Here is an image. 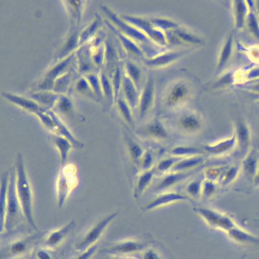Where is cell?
Wrapping results in <instances>:
<instances>
[{
  "label": "cell",
  "instance_id": "57",
  "mask_svg": "<svg viewBox=\"0 0 259 259\" xmlns=\"http://www.w3.org/2000/svg\"><path fill=\"white\" fill-rule=\"evenodd\" d=\"M225 167H212L205 172L206 180L214 182L218 181L219 177Z\"/></svg>",
  "mask_w": 259,
  "mask_h": 259
},
{
  "label": "cell",
  "instance_id": "52",
  "mask_svg": "<svg viewBox=\"0 0 259 259\" xmlns=\"http://www.w3.org/2000/svg\"><path fill=\"white\" fill-rule=\"evenodd\" d=\"M181 158L173 156L171 158L164 159L159 162L157 166L158 170L164 172L170 170L176 163Z\"/></svg>",
  "mask_w": 259,
  "mask_h": 259
},
{
  "label": "cell",
  "instance_id": "24",
  "mask_svg": "<svg viewBox=\"0 0 259 259\" xmlns=\"http://www.w3.org/2000/svg\"><path fill=\"white\" fill-rule=\"evenodd\" d=\"M61 95L52 91H37L31 94L30 98L48 110L56 103Z\"/></svg>",
  "mask_w": 259,
  "mask_h": 259
},
{
  "label": "cell",
  "instance_id": "27",
  "mask_svg": "<svg viewBox=\"0 0 259 259\" xmlns=\"http://www.w3.org/2000/svg\"><path fill=\"white\" fill-rule=\"evenodd\" d=\"M49 139L58 150L62 166L66 164L69 151L73 147L71 142L67 139L55 134L51 135Z\"/></svg>",
  "mask_w": 259,
  "mask_h": 259
},
{
  "label": "cell",
  "instance_id": "26",
  "mask_svg": "<svg viewBox=\"0 0 259 259\" xmlns=\"http://www.w3.org/2000/svg\"><path fill=\"white\" fill-rule=\"evenodd\" d=\"M204 160L201 155L181 158L173 166L170 171L171 172L188 171L201 165L204 162Z\"/></svg>",
  "mask_w": 259,
  "mask_h": 259
},
{
  "label": "cell",
  "instance_id": "29",
  "mask_svg": "<svg viewBox=\"0 0 259 259\" xmlns=\"http://www.w3.org/2000/svg\"><path fill=\"white\" fill-rule=\"evenodd\" d=\"M101 18L98 14H95L94 20L79 33V46L90 40L97 33L102 25Z\"/></svg>",
  "mask_w": 259,
  "mask_h": 259
},
{
  "label": "cell",
  "instance_id": "4",
  "mask_svg": "<svg viewBox=\"0 0 259 259\" xmlns=\"http://www.w3.org/2000/svg\"><path fill=\"white\" fill-rule=\"evenodd\" d=\"M9 171L6 212L3 226L0 229L1 233L11 231L24 219L16 192L15 166L11 167Z\"/></svg>",
  "mask_w": 259,
  "mask_h": 259
},
{
  "label": "cell",
  "instance_id": "42",
  "mask_svg": "<svg viewBox=\"0 0 259 259\" xmlns=\"http://www.w3.org/2000/svg\"><path fill=\"white\" fill-rule=\"evenodd\" d=\"M239 170L240 167L238 165H232L225 167L219 177L218 181L222 185H227L235 180Z\"/></svg>",
  "mask_w": 259,
  "mask_h": 259
},
{
  "label": "cell",
  "instance_id": "34",
  "mask_svg": "<svg viewBox=\"0 0 259 259\" xmlns=\"http://www.w3.org/2000/svg\"><path fill=\"white\" fill-rule=\"evenodd\" d=\"M116 101L121 116L129 126L134 128L135 126V119L132 108L124 98H118Z\"/></svg>",
  "mask_w": 259,
  "mask_h": 259
},
{
  "label": "cell",
  "instance_id": "36",
  "mask_svg": "<svg viewBox=\"0 0 259 259\" xmlns=\"http://www.w3.org/2000/svg\"><path fill=\"white\" fill-rule=\"evenodd\" d=\"M103 97H105L109 105L115 101L114 92L111 80L104 71H100L99 74Z\"/></svg>",
  "mask_w": 259,
  "mask_h": 259
},
{
  "label": "cell",
  "instance_id": "45",
  "mask_svg": "<svg viewBox=\"0 0 259 259\" xmlns=\"http://www.w3.org/2000/svg\"><path fill=\"white\" fill-rule=\"evenodd\" d=\"M237 144H239L242 148L246 146L250 138V133L246 125L241 123L238 124L235 129Z\"/></svg>",
  "mask_w": 259,
  "mask_h": 259
},
{
  "label": "cell",
  "instance_id": "13",
  "mask_svg": "<svg viewBox=\"0 0 259 259\" xmlns=\"http://www.w3.org/2000/svg\"><path fill=\"white\" fill-rule=\"evenodd\" d=\"M75 221L70 220L61 227L50 231L44 237L43 247L47 249H54L59 246L75 228Z\"/></svg>",
  "mask_w": 259,
  "mask_h": 259
},
{
  "label": "cell",
  "instance_id": "20",
  "mask_svg": "<svg viewBox=\"0 0 259 259\" xmlns=\"http://www.w3.org/2000/svg\"><path fill=\"white\" fill-rule=\"evenodd\" d=\"M189 200L187 196L178 192H164L147 203L145 209L151 210L175 202Z\"/></svg>",
  "mask_w": 259,
  "mask_h": 259
},
{
  "label": "cell",
  "instance_id": "43",
  "mask_svg": "<svg viewBox=\"0 0 259 259\" xmlns=\"http://www.w3.org/2000/svg\"><path fill=\"white\" fill-rule=\"evenodd\" d=\"M88 81L97 100H101L103 97L99 75L95 73L84 75Z\"/></svg>",
  "mask_w": 259,
  "mask_h": 259
},
{
  "label": "cell",
  "instance_id": "59",
  "mask_svg": "<svg viewBox=\"0 0 259 259\" xmlns=\"http://www.w3.org/2000/svg\"><path fill=\"white\" fill-rule=\"evenodd\" d=\"M142 167L145 170L150 169L153 163V157L149 152H144L140 161Z\"/></svg>",
  "mask_w": 259,
  "mask_h": 259
},
{
  "label": "cell",
  "instance_id": "30",
  "mask_svg": "<svg viewBox=\"0 0 259 259\" xmlns=\"http://www.w3.org/2000/svg\"><path fill=\"white\" fill-rule=\"evenodd\" d=\"M104 63L106 69V73H108L114 69L118 65V60L117 53L112 42L109 40L104 41Z\"/></svg>",
  "mask_w": 259,
  "mask_h": 259
},
{
  "label": "cell",
  "instance_id": "37",
  "mask_svg": "<svg viewBox=\"0 0 259 259\" xmlns=\"http://www.w3.org/2000/svg\"><path fill=\"white\" fill-rule=\"evenodd\" d=\"M125 140L127 152L132 160L136 163L140 161L145 152L142 147L126 134L125 135Z\"/></svg>",
  "mask_w": 259,
  "mask_h": 259
},
{
  "label": "cell",
  "instance_id": "39",
  "mask_svg": "<svg viewBox=\"0 0 259 259\" xmlns=\"http://www.w3.org/2000/svg\"><path fill=\"white\" fill-rule=\"evenodd\" d=\"M153 176L154 171L150 169L139 176L136 185L135 196H139L147 189L152 182Z\"/></svg>",
  "mask_w": 259,
  "mask_h": 259
},
{
  "label": "cell",
  "instance_id": "23",
  "mask_svg": "<svg viewBox=\"0 0 259 259\" xmlns=\"http://www.w3.org/2000/svg\"><path fill=\"white\" fill-rule=\"evenodd\" d=\"M123 91L124 99L129 104L132 109L138 106L139 96L138 90L132 80L124 72L122 74Z\"/></svg>",
  "mask_w": 259,
  "mask_h": 259
},
{
  "label": "cell",
  "instance_id": "25",
  "mask_svg": "<svg viewBox=\"0 0 259 259\" xmlns=\"http://www.w3.org/2000/svg\"><path fill=\"white\" fill-rule=\"evenodd\" d=\"M75 56L77 58L79 72L84 75L92 73L91 71L95 65L92 60L90 46L83 45L80 47L76 51Z\"/></svg>",
  "mask_w": 259,
  "mask_h": 259
},
{
  "label": "cell",
  "instance_id": "61",
  "mask_svg": "<svg viewBox=\"0 0 259 259\" xmlns=\"http://www.w3.org/2000/svg\"><path fill=\"white\" fill-rule=\"evenodd\" d=\"M34 255L35 259H53L51 254L44 247L37 249Z\"/></svg>",
  "mask_w": 259,
  "mask_h": 259
},
{
  "label": "cell",
  "instance_id": "41",
  "mask_svg": "<svg viewBox=\"0 0 259 259\" xmlns=\"http://www.w3.org/2000/svg\"><path fill=\"white\" fill-rule=\"evenodd\" d=\"M174 157L182 158L201 155L203 152L199 149L187 146H179L174 147L171 151Z\"/></svg>",
  "mask_w": 259,
  "mask_h": 259
},
{
  "label": "cell",
  "instance_id": "51",
  "mask_svg": "<svg viewBox=\"0 0 259 259\" xmlns=\"http://www.w3.org/2000/svg\"><path fill=\"white\" fill-rule=\"evenodd\" d=\"M56 104L59 111L63 113H68L72 109V105L71 101L63 95L60 96Z\"/></svg>",
  "mask_w": 259,
  "mask_h": 259
},
{
  "label": "cell",
  "instance_id": "6",
  "mask_svg": "<svg viewBox=\"0 0 259 259\" xmlns=\"http://www.w3.org/2000/svg\"><path fill=\"white\" fill-rule=\"evenodd\" d=\"M76 168L72 163L62 166L56 183L58 204L62 206L69 193L77 184Z\"/></svg>",
  "mask_w": 259,
  "mask_h": 259
},
{
  "label": "cell",
  "instance_id": "15",
  "mask_svg": "<svg viewBox=\"0 0 259 259\" xmlns=\"http://www.w3.org/2000/svg\"><path fill=\"white\" fill-rule=\"evenodd\" d=\"M188 52V50L165 51L152 58H144L143 61L145 65L150 67L163 66L178 60Z\"/></svg>",
  "mask_w": 259,
  "mask_h": 259
},
{
  "label": "cell",
  "instance_id": "55",
  "mask_svg": "<svg viewBox=\"0 0 259 259\" xmlns=\"http://www.w3.org/2000/svg\"><path fill=\"white\" fill-rule=\"evenodd\" d=\"M134 255H138L136 257L134 256L137 259H161L155 250L148 247Z\"/></svg>",
  "mask_w": 259,
  "mask_h": 259
},
{
  "label": "cell",
  "instance_id": "2",
  "mask_svg": "<svg viewBox=\"0 0 259 259\" xmlns=\"http://www.w3.org/2000/svg\"><path fill=\"white\" fill-rule=\"evenodd\" d=\"M16 189L17 196L25 220L34 230L38 232L33 214V195L31 185L20 152L15 157Z\"/></svg>",
  "mask_w": 259,
  "mask_h": 259
},
{
  "label": "cell",
  "instance_id": "12",
  "mask_svg": "<svg viewBox=\"0 0 259 259\" xmlns=\"http://www.w3.org/2000/svg\"><path fill=\"white\" fill-rule=\"evenodd\" d=\"M35 237L33 236L17 239L10 243L1 251V259H11L22 256L33 246Z\"/></svg>",
  "mask_w": 259,
  "mask_h": 259
},
{
  "label": "cell",
  "instance_id": "28",
  "mask_svg": "<svg viewBox=\"0 0 259 259\" xmlns=\"http://www.w3.org/2000/svg\"><path fill=\"white\" fill-rule=\"evenodd\" d=\"M192 174L190 171L171 172L157 184L156 189L160 191L171 187L185 180Z\"/></svg>",
  "mask_w": 259,
  "mask_h": 259
},
{
  "label": "cell",
  "instance_id": "33",
  "mask_svg": "<svg viewBox=\"0 0 259 259\" xmlns=\"http://www.w3.org/2000/svg\"><path fill=\"white\" fill-rule=\"evenodd\" d=\"M79 32L75 31L69 36L57 54L59 59L62 60L73 53V50L79 46Z\"/></svg>",
  "mask_w": 259,
  "mask_h": 259
},
{
  "label": "cell",
  "instance_id": "56",
  "mask_svg": "<svg viewBox=\"0 0 259 259\" xmlns=\"http://www.w3.org/2000/svg\"><path fill=\"white\" fill-rule=\"evenodd\" d=\"M215 185L213 182L205 180L203 181L202 184L201 195L206 197H210L214 192Z\"/></svg>",
  "mask_w": 259,
  "mask_h": 259
},
{
  "label": "cell",
  "instance_id": "22",
  "mask_svg": "<svg viewBox=\"0 0 259 259\" xmlns=\"http://www.w3.org/2000/svg\"><path fill=\"white\" fill-rule=\"evenodd\" d=\"M140 130V133L151 138L165 140L168 138V132L162 122L155 119Z\"/></svg>",
  "mask_w": 259,
  "mask_h": 259
},
{
  "label": "cell",
  "instance_id": "10",
  "mask_svg": "<svg viewBox=\"0 0 259 259\" xmlns=\"http://www.w3.org/2000/svg\"><path fill=\"white\" fill-rule=\"evenodd\" d=\"M75 57V54L72 53L50 69L37 85L35 91H52L56 79L68 72V69Z\"/></svg>",
  "mask_w": 259,
  "mask_h": 259
},
{
  "label": "cell",
  "instance_id": "46",
  "mask_svg": "<svg viewBox=\"0 0 259 259\" xmlns=\"http://www.w3.org/2000/svg\"><path fill=\"white\" fill-rule=\"evenodd\" d=\"M151 23L156 27L166 31L172 30L180 26L176 21L161 17H155L150 19Z\"/></svg>",
  "mask_w": 259,
  "mask_h": 259
},
{
  "label": "cell",
  "instance_id": "18",
  "mask_svg": "<svg viewBox=\"0 0 259 259\" xmlns=\"http://www.w3.org/2000/svg\"><path fill=\"white\" fill-rule=\"evenodd\" d=\"M104 22L109 29L117 37L127 52L138 57L144 58V54L138 45L131 37L117 28L109 20Z\"/></svg>",
  "mask_w": 259,
  "mask_h": 259
},
{
  "label": "cell",
  "instance_id": "5",
  "mask_svg": "<svg viewBox=\"0 0 259 259\" xmlns=\"http://www.w3.org/2000/svg\"><path fill=\"white\" fill-rule=\"evenodd\" d=\"M118 213L117 211L110 213L95 223L75 242L74 249L80 253L97 244Z\"/></svg>",
  "mask_w": 259,
  "mask_h": 259
},
{
  "label": "cell",
  "instance_id": "11",
  "mask_svg": "<svg viewBox=\"0 0 259 259\" xmlns=\"http://www.w3.org/2000/svg\"><path fill=\"white\" fill-rule=\"evenodd\" d=\"M174 123L182 133L194 135L200 131L202 126V119L198 113L194 110H185L174 118Z\"/></svg>",
  "mask_w": 259,
  "mask_h": 259
},
{
  "label": "cell",
  "instance_id": "7",
  "mask_svg": "<svg viewBox=\"0 0 259 259\" xmlns=\"http://www.w3.org/2000/svg\"><path fill=\"white\" fill-rule=\"evenodd\" d=\"M196 212L210 227L227 233L237 224L229 215L219 211L205 208H194Z\"/></svg>",
  "mask_w": 259,
  "mask_h": 259
},
{
  "label": "cell",
  "instance_id": "16",
  "mask_svg": "<svg viewBox=\"0 0 259 259\" xmlns=\"http://www.w3.org/2000/svg\"><path fill=\"white\" fill-rule=\"evenodd\" d=\"M1 95L9 102L34 114L40 111H46L47 110L31 98L7 92H2Z\"/></svg>",
  "mask_w": 259,
  "mask_h": 259
},
{
  "label": "cell",
  "instance_id": "64",
  "mask_svg": "<svg viewBox=\"0 0 259 259\" xmlns=\"http://www.w3.org/2000/svg\"><path fill=\"white\" fill-rule=\"evenodd\" d=\"M30 259H35L34 257H31Z\"/></svg>",
  "mask_w": 259,
  "mask_h": 259
},
{
  "label": "cell",
  "instance_id": "47",
  "mask_svg": "<svg viewBox=\"0 0 259 259\" xmlns=\"http://www.w3.org/2000/svg\"><path fill=\"white\" fill-rule=\"evenodd\" d=\"M69 7V11L73 23H79L80 20L81 14L82 9V2L79 1H67Z\"/></svg>",
  "mask_w": 259,
  "mask_h": 259
},
{
  "label": "cell",
  "instance_id": "31",
  "mask_svg": "<svg viewBox=\"0 0 259 259\" xmlns=\"http://www.w3.org/2000/svg\"><path fill=\"white\" fill-rule=\"evenodd\" d=\"M9 178V169L3 171L1 176V192H0V229L3 227L6 207L8 185Z\"/></svg>",
  "mask_w": 259,
  "mask_h": 259
},
{
  "label": "cell",
  "instance_id": "14",
  "mask_svg": "<svg viewBox=\"0 0 259 259\" xmlns=\"http://www.w3.org/2000/svg\"><path fill=\"white\" fill-rule=\"evenodd\" d=\"M155 89L154 79L151 74L147 77L139 96L138 107L140 119H143L152 108L156 93Z\"/></svg>",
  "mask_w": 259,
  "mask_h": 259
},
{
  "label": "cell",
  "instance_id": "19",
  "mask_svg": "<svg viewBox=\"0 0 259 259\" xmlns=\"http://www.w3.org/2000/svg\"><path fill=\"white\" fill-rule=\"evenodd\" d=\"M47 112L52 118L54 125L52 132L54 134L62 136L72 144L73 147L76 149H81L83 143L77 140L72 135L68 127L61 121L57 115L52 110H48Z\"/></svg>",
  "mask_w": 259,
  "mask_h": 259
},
{
  "label": "cell",
  "instance_id": "3",
  "mask_svg": "<svg viewBox=\"0 0 259 259\" xmlns=\"http://www.w3.org/2000/svg\"><path fill=\"white\" fill-rule=\"evenodd\" d=\"M100 9L109 20L120 31L133 39L140 47L147 58H152L165 51L162 46L152 40L140 29L119 17L105 5H101Z\"/></svg>",
  "mask_w": 259,
  "mask_h": 259
},
{
  "label": "cell",
  "instance_id": "32",
  "mask_svg": "<svg viewBox=\"0 0 259 259\" xmlns=\"http://www.w3.org/2000/svg\"><path fill=\"white\" fill-rule=\"evenodd\" d=\"M259 165V156L253 150H250L242 162L245 173L253 180Z\"/></svg>",
  "mask_w": 259,
  "mask_h": 259
},
{
  "label": "cell",
  "instance_id": "8",
  "mask_svg": "<svg viewBox=\"0 0 259 259\" xmlns=\"http://www.w3.org/2000/svg\"><path fill=\"white\" fill-rule=\"evenodd\" d=\"M120 17L140 29L158 45L163 46L167 43L165 32L155 27L150 20L129 15H122Z\"/></svg>",
  "mask_w": 259,
  "mask_h": 259
},
{
  "label": "cell",
  "instance_id": "50",
  "mask_svg": "<svg viewBox=\"0 0 259 259\" xmlns=\"http://www.w3.org/2000/svg\"><path fill=\"white\" fill-rule=\"evenodd\" d=\"M202 182L201 180L197 179L190 183L186 187L188 194L193 198H198L201 195Z\"/></svg>",
  "mask_w": 259,
  "mask_h": 259
},
{
  "label": "cell",
  "instance_id": "40",
  "mask_svg": "<svg viewBox=\"0 0 259 259\" xmlns=\"http://www.w3.org/2000/svg\"><path fill=\"white\" fill-rule=\"evenodd\" d=\"M112 85L115 101L118 98L119 91L122 82V73L120 68L117 65L113 70L107 73Z\"/></svg>",
  "mask_w": 259,
  "mask_h": 259
},
{
  "label": "cell",
  "instance_id": "58",
  "mask_svg": "<svg viewBox=\"0 0 259 259\" xmlns=\"http://www.w3.org/2000/svg\"><path fill=\"white\" fill-rule=\"evenodd\" d=\"M98 248V244H96L86 250L79 253L73 259H92L95 255Z\"/></svg>",
  "mask_w": 259,
  "mask_h": 259
},
{
  "label": "cell",
  "instance_id": "54",
  "mask_svg": "<svg viewBox=\"0 0 259 259\" xmlns=\"http://www.w3.org/2000/svg\"><path fill=\"white\" fill-rule=\"evenodd\" d=\"M35 115L38 117L41 123L49 130L52 132L54 125L53 121L46 111H40Z\"/></svg>",
  "mask_w": 259,
  "mask_h": 259
},
{
  "label": "cell",
  "instance_id": "63",
  "mask_svg": "<svg viewBox=\"0 0 259 259\" xmlns=\"http://www.w3.org/2000/svg\"><path fill=\"white\" fill-rule=\"evenodd\" d=\"M253 181L256 184H259V165Z\"/></svg>",
  "mask_w": 259,
  "mask_h": 259
},
{
  "label": "cell",
  "instance_id": "21",
  "mask_svg": "<svg viewBox=\"0 0 259 259\" xmlns=\"http://www.w3.org/2000/svg\"><path fill=\"white\" fill-rule=\"evenodd\" d=\"M237 145L236 134L234 132L231 137L220 140L214 143L206 145L204 149L213 155H222L231 151Z\"/></svg>",
  "mask_w": 259,
  "mask_h": 259
},
{
  "label": "cell",
  "instance_id": "9",
  "mask_svg": "<svg viewBox=\"0 0 259 259\" xmlns=\"http://www.w3.org/2000/svg\"><path fill=\"white\" fill-rule=\"evenodd\" d=\"M148 244L141 240L125 239L115 243L102 250L107 255L130 256L139 253L148 247Z\"/></svg>",
  "mask_w": 259,
  "mask_h": 259
},
{
  "label": "cell",
  "instance_id": "62",
  "mask_svg": "<svg viewBox=\"0 0 259 259\" xmlns=\"http://www.w3.org/2000/svg\"><path fill=\"white\" fill-rule=\"evenodd\" d=\"M102 259H137L136 258L130 256H112L107 255V257Z\"/></svg>",
  "mask_w": 259,
  "mask_h": 259
},
{
  "label": "cell",
  "instance_id": "53",
  "mask_svg": "<svg viewBox=\"0 0 259 259\" xmlns=\"http://www.w3.org/2000/svg\"><path fill=\"white\" fill-rule=\"evenodd\" d=\"M91 58L92 61L96 67L101 66L104 63V46L101 45L92 54Z\"/></svg>",
  "mask_w": 259,
  "mask_h": 259
},
{
  "label": "cell",
  "instance_id": "1",
  "mask_svg": "<svg viewBox=\"0 0 259 259\" xmlns=\"http://www.w3.org/2000/svg\"><path fill=\"white\" fill-rule=\"evenodd\" d=\"M177 74L161 84L157 93L159 102L165 107L175 108L186 103L194 96V77L185 72Z\"/></svg>",
  "mask_w": 259,
  "mask_h": 259
},
{
  "label": "cell",
  "instance_id": "49",
  "mask_svg": "<svg viewBox=\"0 0 259 259\" xmlns=\"http://www.w3.org/2000/svg\"><path fill=\"white\" fill-rule=\"evenodd\" d=\"M232 50V38L230 37L224 45L220 54L218 65V70L222 68L229 58Z\"/></svg>",
  "mask_w": 259,
  "mask_h": 259
},
{
  "label": "cell",
  "instance_id": "17",
  "mask_svg": "<svg viewBox=\"0 0 259 259\" xmlns=\"http://www.w3.org/2000/svg\"><path fill=\"white\" fill-rule=\"evenodd\" d=\"M234 242L242 245L259 248V237L236 225L226 233Z\"/></svg>",
  "mask_w": 259,
  "mask_h": 259
},
{
  "label": "cell",
  "instance_id": "60",
  "mask_svg": "<svg viewBox=\"0 0 259 259\" xmlns=\"http://www.w3.org/2000/svg\"><path fill=\"white\" fill-rule=\"evenodd\" d=\"M245 12V7L241 4L236 5L235 10V17L237 24L239 26L243 23V18Z\"/></svg>",
  "mask_w": 259,
  "mask_h": 259
},
{
  "label": "cell",
  "instance_id": "38",
  "mask_svg": "<svg viewBox=\"0 0 259 259\" xmlns=\"http://www.w3.org/2000/svg\"><path fill=\"white\" fill-rule=\"evenodd\" d=\"M172 31L184 44L193 45H199L203 44V40L200 37L180 26Z\"/></svg>",
  "mask_w": 259,
  "mask_h": 259
},
{
  "label": "cell",
  "instance_id": "44",
  "mask_svg": "<svg viewBox=\"0 0 259 259\" xmlns=\"http://www.w3.org/2000/svg\"><path fill=\"white\" fill-rule=\"evenodd\" d=\"M71 74L69 71L58 77L54 81L52 91L62 95L66 92L71 81Z\"/></svg>",
  "mask_w": 259,
  "mask_h": 259
},
{
  "label": "cell",
  "instance_id": "48",
  "mask_svg": "<svg viewBox=\"0 0 259 259\" xmlns=\"http://www.w3.org/2000/svg\"><path fill=\"white\" fill-rule=\"evenodd\" d=\"M75 89L81 94L96 99L91 86L84 76H82L77 80L75 84Z\"/></svg>",
  "mask_w": 259,
  "mask_h": 259
},
{
  "label": "cell",
  "instance_id": "35",
  "mask_svg": "<svg viewBox=\"0 0 259 259\" xmlns=\"http://www.w3.org/2000/svg\"><path fill=\"white\" fill-rule=\"evenodd\" d=\"M124 72L132 80L137 89L141 88L142 71L139 66L134 62L127 60L125 63Z\"/></svg>",
  "mask_w": 259,
  "mask_h": 259
}]
</instances>
